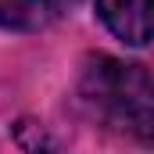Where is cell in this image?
<instances>
[{
	"instance_id": "6da1fadb",
	"label": "cell",
	"mask_w": 154,
	"mask_h": 154,
	"mask_svg": "<svg viewBox=\"0 0 154 154\" xmlns=\"http://www.w3.org/2000/svg\"><path fill=\"white\" fill-rule=\"evenodd\" d=\"M79 97L90 115L122 136L154 143V79L111 54L86 57L79 72Z\"/></svg>"
},
{
	"instance_id": "7a4b0ae2",
	"label": "cell",
	"mask_w": 154,
	"mask_h": 154,
	"mask_svg": "<svg viewBox=\"0 0 154 154\" xmlns=\"http://www.w3.org/2000/svg\"><path fill=\"white\" fill-rule=\"evenodd\" d=\"M97 18L129 47L154 39V0H97Z\"/></svg>"
},
{
	"instance_id": "3957f363",
	"label": "cell",
	"mask_w": 154,
	"mask_h": 154,
	"mask_svg": "<svg viewBox=\"0 0 154 154\" xmlns=\"http://www.w3.org/2000/svg\"><path fill=\"white\" fill-rule=\"evenodd\" d=\"M50 18L43 0H0V25L7 29H36Z\"/></svg>"
},
{
	"instance_id": "277c9868",
	"label": "cell",
	"mask_w": 154,
	"mask_h": 154,
	"mask_svg": "<svg viewBox=\"0 0 154 154\" xmlns=\"http://www.w3.org/2000/svg\"><path fill=\"white\" fill-rule=\"evenodd\" d=\"M43 4H47V11H50V14H61L65 7H72V4H79V0H43Z\"/></svg>"
}]
</instances>
